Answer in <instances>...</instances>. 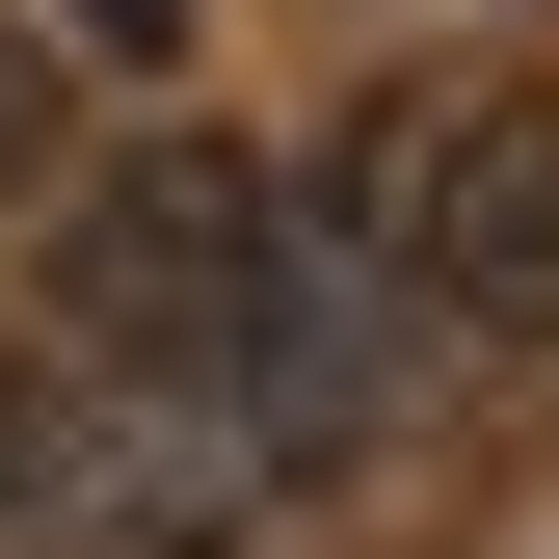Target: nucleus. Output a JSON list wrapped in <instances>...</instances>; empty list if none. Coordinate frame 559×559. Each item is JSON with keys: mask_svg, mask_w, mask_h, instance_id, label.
<instances>
[{"mask_svg": "<svg viewBox=\"0 0 559 559\" xmlns=\"http://www.w3.org/2000/svg\"><path fill=\"white\" fill-rule=\"evenodd\" d=\"M400 266H427V320H453V346H533V373H559V81H507V107H453V133H427Z\"/></svg>", "mask_w": 559, "mask_h": 559, "instance_id": "f03ea898", "label": "nucleus"}, {"mask_svg": "<svg viewBox=\"0 0 559 559\" xmlns=\"http://www.w3.org/2000/svg\"><path fill=\"white\" fill-rule=\"evenodd\" d=\"M107 427H133V373H81V346H0V533L53 559V507L107 479Z\"/></svg>", "mask_w": 559, "mask_h": 559, "instance_id": "7ed1b4c3", "label": "nucleus"}, {"mask_svg": "<svg viewBox=\"0 0 559 559\" xmlns=\"http://www.w3.org/2000/svg\"><path fill=\"white\" fill-rule=\"evenodd\" d=\"M53 27H81V53H187V0H53Z\"/></svg>", "mask_w": 559, "mask_h": 559, "instance_id": "39448f33", "label": "nucleus"}, {"mask_svg": "<svg viewBox=\"0 0 559 559\" xmlns=\"http://www.w3.org/2000/svg\"><path fill=\"white\" fill-rule=\"evenodd\" d=\"M53 160H81V53L0 27V214H53Z\"/></svg>", "mask_w": 559, "mask_h": 559, "instance_id": "20e7f679", "label": "nucleus"}, {"mask_svg": "<svg viewBox=\"0 0 559 559\" xmlns=\"http://www.w3.org/2000/svg\"><path fill=\"white\" fill-rule=\"evenodd\" d=\"M240 294H266V160L240 133H133L107 187L53 160V346H81V373L214 400L240 373Z\"/></svg>", "mask_w": 559, "mask_h": 559, "instance_id": "f257e3e1", "label": "nucleus"}]
</instances>
